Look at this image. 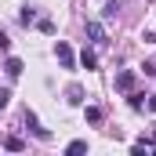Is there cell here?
<instances>
[{
  "label": "cell",
  "instance_id": "e0dca14e",
  "mask_svg": "<svg viewBox=\"0 0 156 156\" xmlns=\"http://www.w3.org/2000/svg\"><path fill=\"white\" fill-rule=\"evenodd\" d=\"M149 109H153V113H156V94H149Z\"/></svg>",
  "mask_w": 156,
  "mask_h": 156
},
{
  "label": "cell",
  "instance_id": "277c9868",
  "mask_svg": "<svg viewBox=\"0 0 156 156\" xmlns=\"http://www.w3.org/2000/svg\"><path fill=\"white\" fill-rule=\"evenodd\" d=\"M26 123H29V127H33V134H37L40 142H47V138H51V131H44V127H40V123H37V116H33V113H29V109H26Z\"/></svg>",
  "mask_w": 156,
  "mask_h": 156
},
{
  "label": "cell",
  "instance_id": "8fae6325",
  "mask_svg": "<svg viewBox=\"0 0 156 156\" xmlns=\"http://www.w3.org/2000/svg\"><path fill=\"white\" fill-rule=\"evenodd\" d=\"M4 149H11V153H22V149H26V142H22V138H7V142H4Z\"/></svg>",
  "mask_w": 156,
  "mask_h": 156
},
{
  "label": "cell",
  "instance_id": "7c38bea8",
  "mask_svg": "<svg viewBox=\"0 0 156 156\" xmlns=\"http://www.w3.org/2000/svg\"><path fill=\"white\" fill-rule=\"evenodd\" d=\"M18 22H22V26H29V22H37V11H29V7H22V15H18Z\"/></svg>",
  "mask_w": 156,
  "mask_h": 156
},
{
  "label": "cell",
  "instance_id": "52a82bcc",
  "mask_svg": "<svg viewBox=\"0 0 156 156\" xmlns=\"http://www.w3.org/2000/svg\"><path fill=\"white\" fill-rule=\"evenodd\" d=\"M83 116H87V123H102V109H98V105H87Z\"/></svg>",
  "mask_w": 156,
  "mask_h": 156
},
{
  "label": "cell",
  "instance_id": "4fadbf2b",
  "mask_svg": "<svg viewBox=\"0 0 156 156\" xmlns=\"http://www.w3.org/2000/svg\"><path fill=\"white\" fill-rule=\"evenodd\" d=\"M145 105V94H138V91H131V109H142Z\"/></svg>",
  "mask_w": 156,
  "mask_h": 156
},
{
  "label": "cell",
  "instance_id": "8992f818",
  "mask_svg": "<svg viewBox=\"0 0 156 156\" xmlns=\"http://www.w3.org/2000/svg\"><path fill=\"white\" fill-rule=\"evenodd\" d=\"M80 66H83V69H94V66H98L94 51H87V47H83V55H80Z\"/></svg>",
  "mask_w": 156,
  "mask_h": 156
},
{
  "label": "cell",
  "instance_id": "9c48e42d",
  "mask_svg": "<svg viewBox=\"0 0 156 156\" xmlns=\"http://www.w3.org/2000/svg\"><path fill=\"white\" fill-rule=\"evenodd\" d=\"M66 153H69V156H80V153H87V142H80V138H76V142H69V145H66Z\"/></svg>",
  "mask_w": 156,
  "mask_h": 156
},
{
  "label": "cell",
  "instance_id": "9a60e30c",
  "mask_svg": "<svg viewBox=\"0 0 156 156\" xmlns=\"http://www.w3.org/2000/svg\"><path fill=\"white\" fill-rule=\"evenodd\" d=\"M7 102H11V91H7V87H0V109H7Z\"/></svg>",
  "mask_w": 156,
  "mask_h": 156
},
{
  "label": "cell",
  "instance_id": "30bf717a",
  "mask_svg": "<svg viewBox=\"0 0 156 156\" xmlns=\"http://www.w3.org/2000/svg\"><path fill=\"white\" fill-rule=\"evenodd\" d=\"M116 11H120V0H109V4H105V11H102V15H105V22H113V18H116Z\"/></svg>",
  "mask_w": 156,
  "mask_h": 156
},
{
  "label": "cell",
  "instance_id": "6da1fadb",
  "mask_svg": "<svg viewBox=\"0 0 156 156\" xmlns=\"http://www.w3.org/2000/svg\"><path fill=\"white\" fill-rule=\"evenodd\" d=\"M87 40H91V44H98V47H105V44H109L105 26H102V22H94V18H87Z\"/></svg>",
  "mask_w": 156,
  "mask_h": 156
},
{
  "label": "cell",
  "instance_id": "ba28073f",
  "mask_svg": "<svg viewBox=\"0 0 156 156\" xmlns=\"http://www.w3.org/2000/svg\"><path fill=\"white\" fill-rule=\"evenodd\" d=\"M80 102H83V87L73 83V87H69V105H80Z\"/></svg>",
  "mask_w": 156,
  "mask_h": 156
},
{
  "label": "cell",
  "instance_id": "2e32d148",
  "mask_svg": "<svg viewBox=\"0 0 156 156\" xmlns=\"http://www.w3.org/2000/svg\"><path fill=\"white\" fill-rule=\"evenodd\" d=\"M7 47H11V40H7L4 33H0V51H7Z\"/></svg>",
  "mask_w": 156,
  "mask_h": 156
},
{
  "label": "cell",
  "instance_id": "ac0fdd59",
  "mask_svg": "<svg viewBox=\"0 0 156 156\" xmlns=\"http://www.w3.org/2000/svg\"><path fill=\"white\" fill-rule=\"evenodd\" d=\"M153 149H156V127H153Z\"/></svg>",
  "mask_w": 156,
  "mask_h": 156
},
{
  "label": "cell",
  "instance_id": "7a4b0ae2",
  "mask_svg": "<svg viewBox=\"0 0 156 156\" xmlns=\"http://www.w3.org/2000/svg\"><path fill=\"white\" fill-rule=\"evenodd\" d=\"M55 55H58V62H62L66 69H73V62H76V58H73V47H69V44H62V40H58V44H55Z\"/></svg>",
  "mask_w": 156,
  "mask_h": 156
},
{
  "label": "cell",
  "instance_id": "3957f363",
  "mask_svg": "<svg viewBox=\"0 0 156 156\" xmlns=\"http://www.w3.org/2000/svg\"><path fill=\"white\" fill-rule=\"evenodd\" d=\"M116 91H123V94H131V91H134V73H131V69L116 73Z\"/></svg>",
  "mask_w": 156,
  "mask_h": 156
},
{
  "label": "cell",
  "instance_id": "5b68a950",
  "mask_svg": "<svg viewBox=\"0 0 156 156\" xmlns=\"http://www.w3.org/2000/svg\"><path fill=\"white\" fill-rule=\"evenodd\" d=\"M4 69H7V76H11V80L22 76V58H7V62H4Z\"/></svg>",
  "mask_w": 156,
  "mask_h": 156
},
{
  "label": "cell",
  "instance_id": "5bb4252c",
  "mask_svg": "<svg viewBox=\"0 0 156 156\" xmlns=\"http://www.w3.org/2000/svg\"><path fill=\"white\" fill-rule=\"evenodd\" d=\"M37 26H40V33H55V22H51V18H40Z\"/></svg>",
  "mask_w": 156,
  "mask_h": 156
}]
</instances>
